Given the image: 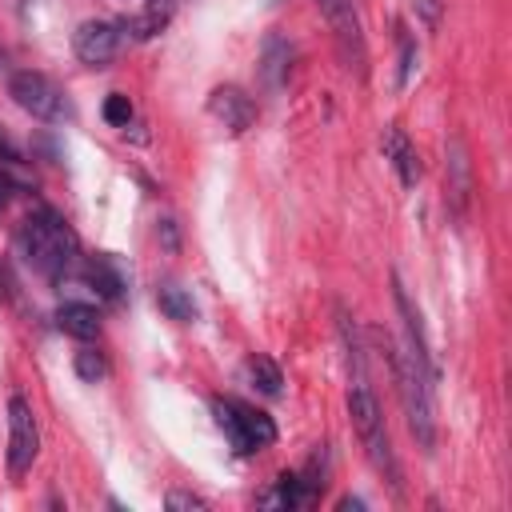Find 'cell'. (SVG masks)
I'll use <instances>...</instances> for the list:
<instances>
[{
    "label": "cell",
    "instance_id": "cell-1",
    "mask_svg": "<svg viewBox=\"0 0 512 512\" xmlns=\"http://www.w3.org/2000/svg\"><path fill=\"white\" fill-rule=\"evenodd\" d=\"M380 344H384V360H388V372H392V384H396V396H400V408H404V420H408V432L416 440V448L424 456H432L436 448V380L412 360V352L404 344H396L392 336L376 332Z\"/></svg>",
    "mask_w": 512,
    "mask_h": 512
},
{
    "label": "cell",
    "instance_id": "cell-2",
    "mask_svg": "<svg viewBox=\"0 0 512 512\" xmlns=\"http://www.w3.org/2000/svg\"><path fill=\"white\" fill-rule=\"evenodd\" d=\"M16 252H20V260H24L32 272H40L44 280H64V276L76 268V260H80V240H76V232L64 224L60 212L36 208V212H28V216L20 220V228H16Z\"/></svg>",
    "mask_w": 512,
    "mask_h": 512
},
{
    "label": "cell",
    "instance_id": "cell-3",
    "mask_svg": "<svg viewBox=\"0 0 512 512\" xmlns=\"http://www.w3.org/2000/svg\"><path fill=\"white\" fill-rule=\"evenodd\" d=\"M348 420H352V432H356L364 456L388 480L392 496H404V472H400V460H396V448H392V436L384 424V408L368 380H348Z\"/></svg>",
    "mask_w": 512,
    "mask_h": 512
},
{
    "label": "cell",
    "instance_id": "cell-4",
    "mask_svg": "<svg viewBox=\"0 0 512 512\" xmlns=\"http://www.w3.org/2000/svg\"><path fill=\"white\" fill-rule=\"evenodd\" d=\"M212 416H216V428L224 432V440L240 452V456H252L260 448H268L276 440V424L268 412L236 400V396H216L212 400Z\"/></svg>",
    "mask_w": 512,
    "mask_h": 512
},
{
    "label": "cell",
    "instance_id": "cell-5",
    "mask_svg": "<svg viewBox=\"0 0 512 512\" xmlns=\"http://www.w3.org/2000/svg\"><path fill=\"white\" fill-rule=\"evenodd\" d=\"M8 96L16 100V108H24L32 120H44V124H60L72 116L60 84L48 80L44 72H32V68L8 76Z\"/></svg>",
    "mask_w": 512,
    "mask_h": 512
},
{
    "label": "cell",
    "instance_id": "cell-6",
    "mask_svg": "<svg viewBox=\"0 0 512 512\" xmlns=\"http://www.w3.org/2000/svg\"><path fill=\"white\" fill-rule=\"evenodd\" d=\"M316 12L332 28V40H336V52H340L344 68L364 80L368 76V40H364V28H360V16H356L352 0H316Z\"/></svg>",
    "mask_w": 512,
    "mask_h": 512
},
{
    "label": "cell",
    "instance_id": "cell-7",
    "mask_svg": "<svg viewBox=\"0 0 512 512\" xmlns=\"http://www.w3.org/2000/svg\"><path fill=\"white\" fill-rule=\"evenodd\" d=\"M40 452V424L24 396L8 400V476L20 480Z\"/></svg>",
    "mask_w": 512,
    "mask_h": 512
},
{
    "label": "cell",
    "instance_id": "cell-8",
    "mask_svg": "<svg viewBox=\"0 0 512 512\" xmlns=\"http://www.w3.org/2000/svg\"><path fill=\"white\" fill-rule=\"evenodd\" d=\"M120 44H124V28L116 20H84L72 32V52L88 68H108L120 56Z\"/></svg>",
    "mask_w": 512,
    "mask_h": 512
},
{
    "label": "cell",
    "instance_id": "cell-9",
    "mask_svg": "<svg viewBox=\"0 0 512 512\" xmlns=\"http://www.w3.org/2000/svg\"><path fill=\"white\" fill-rule=\"evenodd\" d=\"M392 304H396V312H400V320H404V336H408V352H412V360L436 380L440 376V368H436V356H432V348H428V336H424V324H420V312H416V304L408 300V292H404V284H400V276H392Z\"/></svg>",
    "mask_w": 512,
    "mask_h": 512
},
{
    "label": "cell",
    "instance_id": "cell-10",
    "mask_svg": "<svg viewBox=\"0 0 512 512\" xmlns=\"http://www.w3.org/2000/svg\"><path fill=\"white\" fill-rule=\"evenodd\" d=\"M208 112H212L232 136H240V132L252 128V120H256V100H252L244 88H236V84H220V88H212V96H208Z\"/></svg>",
    "mask_w": 512,
    "mask_h": 512
},
{
    "label": "cell",
    "instance_id": "cell-11",
    "mask_svg": "<svg viewBox=\"0 0 512 512\" xmlns=\"http://www.w3.org/2000/svg\"><path fill=\"white\" fill-rule=\"evenodd\" d=\"M380 152H384V160L396 168L400 184H404V188H416V180H420V156H416V148H412V140L404 136L400 124H388V128H384Z\"/></svg>",
    "mask_w": 512,
    "mask_h": 512
},
{
    "label": "cell",
    "instance_id": "cell-12",
    "mask_svg": "<svg viewBox=\"0 0 512 512\" xmlns=\"http://www.w3.org/2000/svg\"><path fill=\"white\" fill-rule=\"evenodd\" d=\"M444 176H448V208L456 216H464L468 196H472V172H468V148L460 136L448 140V160H444Z\"/></svg>",
    "mask_w": 512,
    "mask_h": 512
},
{
    "label": "cell",
    "instance_id": "cell-13",
    "mask_svg": "<svg viewBox=\"0 0 512 512\" xmlns=\"http://www.w3.org/2000/svg\"><path fill=\"white\" fill-rule=\"evenodd\" d=\"M288 76H292V44L272 32L260 44V80L268 92H280L288 84Z\"/></svg>",
    "mask_w": 512,
    "mask_h": 512
},
{
    "label": "cell",
    "instance_id": "cell-14",
    "mask_svg": "<svg viewBox=\"0 0 512 512\" xmlns=\"http://www.w3.org/2000/svg\"><path fill=\"white\" fill-rule=\"evenodd\" d=\"M172 16H176V0H144L136 16L120 20V28L132 40H152V36H160L172 24Z\"/></svg>",
    "mask_w": 512,
    "mask_h": 512
},
{
    "label": "cell",
    "instance_id": "cell-15",
    "mask_svg": "<svg viewBox=\"0 0 512 512\" xmlns=\"http://www.w3.org/2000/svg\"><path fill=\"white\" fill-rule=\"evenodd\" d=\"M56 328L72 340H96L100 336V312L92 304H80V300H64L56 308Z\"/></svg>",
    "mask_w": 512,
    "mask_h": 512
},
{
    "label": "cell",
    "instance_id": "cell-16",
    "mask_svg": "<svg viewBox=\"0 0 512 512\" xmlns=\"http://www.w3.org/2000/svg\"><path fill=\"white\" fill-rule=\"evenodd\" d=\"M256 504H260V508H304V504H312V496L304 492V484H300L296 472H280V476L272 480V488H264V492L256 496Z\"/></svg>",
    "mask_w": 512,
    "mask_h": 512
},
{
    "label": "cell",
    "instance_id": "cell-17",
    "mask_svg": "<svg viewBox=\"0 0 512 512\" xmlns=\"http://www.w3.org/2000/svg\"><path fill=\"white\" fill-rule=\"evenodd\" d=\"M104 300H120V292H124V280H120V272L112 268V260L108 256H92L88 264H84V272H80Z\"/></svg>",
    "mask_w": 512,
    "mask_h": 512
},
{
    "label": "cell",
    "instance_id": "cell-18",
    "mask_svg": "<svg viewBox=\"0 0 512 512\" xmlns=\"http://www.w3.org/2000/svg\"><path fill=\"white\" fill-rule=\"evenodd\" d=\"M156 304H160V312H164L168 320H176V324L196 320V304H192V296H188L184 288H176V284H160V288H156Z\"/></svg>",
    "mask_w": 512,
    "mask_h": 512
},
{
    "label": "cell",
    "instance_id": "cell-19",
    "mask_svg": "<svg viewBox=\"0 0 512 512\" xmlns=\"http://www.w3.org/2000/svg\"><path fill=\"white\" fill-rule=\"evenodd\" d=\"M244 368H248V380H252L264 396H280V388H284V372H280L276 360H268V356H252Z\"/></svg>",
    "mask_w": 512,
    "mask_h": 512
},
{
    "label": "cell",
    "instance_id": "cell-20",
    "mask_svg": "<svg viewBox=\"0 0 512 512\" xmlns=\"http://www.w3.org/2000/svg\"><path fill=\"white\" fill-rule=\"evenodd\" d=\"M396 44H400V56H396V88H408L412 76H416L420 52H416V40H412L404 28H396Z\"/></svg>",
    "mask_w": 512,
    "mask_h": 512
},
{
    "label": "cell",
    "instance_id": "cell-21",
    "mask_svg": "<svg viewBox=\"0 0 512 512\" xmlns=\"http://www.w3.org/2000/svg\"><path fill=\"white\" fill-rule=\"evenodd\" d=\"M72 368H76V376L88 380V384H96V380L108 376V360H104L96 348H80V352L72 356Z\"/></svg>",
    "mask_w": 512,
    "mask_h": 512
},
{
    "label": "cell",
    "instance_id": "cell-22",
    "mask_svg": "<svg viewBox=\"0 0 512 512\" xmlns=\"http://www.w3.org/2000/svg\"><path fill=\"white\" fill-rule=\"evenodd\" d=\"M104 120H108L112 128H128V120H132V100H128L124 92H112V96L104 100Z\"/></svg>",
    "mask_w": 512,
    "mask_h": 512
},
{
    "label": "cell",
    "instance_id": "cell-23",
    "mask_svg": "<svg viewBox=\"0 0 512 512\" xmlns=\"http://www.w3.org/2000/svg\"><path fill=\"white\" fill-rule=\"evenodd\" d=\"M164 508H168V512H204V508H208V500H204V496H196V492H180V488H176V492H168V496H164Z\"/></svg>",
    "mask_w": 512,
    "mask_h": 512
},
{
    "label": "cell",
    "instance_id": "cell-24",
    "mask_svg": "<svg viewBox=\"0 0 512 512\" xmlns=\"http://www.w3.org/2000/svg\"><path fill=\"white\" fill-rule=\"evenodd\" d=\"M444 4H448V0H412V8H416V16H420V24H424L428 32H436V28H440Z\"/></svg>",
    "mask_w": 512,
    "mask_h": 512
},
{
    "label": "cell",
    "instance_id": "cell-25",
    "mask_svg": "<svg viewBox=\"0 0 512 512\" xmlns=\"http://www.w3.org/2000/svg\"><path fill=\"white\" fill-rule=\"evenodd\" d=\"M16 192H20V184H16V176H12L8 168H0V216L8 212V204L16 200Z\"/></svg>",
    "mask_w": 512,
    "mask_h": 512
},
{
    "label": "cell",
    "instance_id": "cell-26",
    "mask_svg": "<svg viewBox=\"0 0 512 512\" xmlns=\"http://www.w3.org/2000/svg\"><path fill=\"white\" fill-rule=\"evenodd\" d=\"M336 508H340V512H344V508H364V500H356V496H344Z\"/></svg>",
    "mask_w": 512,
    "mask_h": 512
},
{
    "label": "cell",
    "instance_id": "cell-27",
    "mask_svg": "<svg viewBox=\"0 0 512 512\" xmlns=\"http://www.w3.org/2000/svg\"><path fill=\"white\" fill-rule=\"evenodd\" d=\"M0 152H4V140H0Z\"/></svg>",
    "mask_w": 512,
    "mask_h": 512
}]
</instances>
